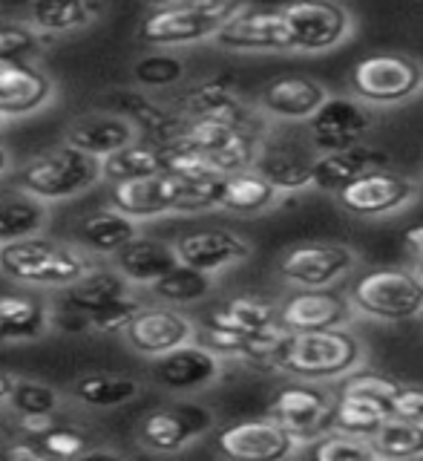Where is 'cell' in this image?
Wrapping results in <instances>:
<instances>
[{
	"label": "cell",
	"mask_w": 423,
	"mask_h": 461,
	"mask_svg": "<svg viewBox=\"0 0 423 461\" xmlns=\"http://www.w3.org/2000/svg\"><path fill=\"white\" fill-rule=\"evenodd\" d=\"M191 179L173 170H162L156 176L110 185V205L133 216L136 222H150L167 213H184Z\"/></svg>",
	"instance_id": "cell-13"
},
{
	"label": "cell",
	"mask_w": 423,
	"mask_h": 461,
	"mask_svg": "<svg viewBox=\"0 0 423 461\" xmlns=\"http://www.w3.org/2000/svg\"><path fill=\"white\" fill-rule=\"evenodd\" d=\"M355 268L357 251L340 242H297L276 263V274L294 288H331Z\"/></svg>",
	"instance_id": "cell-10"
},
{
	"label": "cell",
	"mask_w": 423,
	"mask_h": 461,
	"mask_svg": "<svg viewBox=\"0 0 423 461\" xmlns=\"http://www.w3.org/2000/svg\"><path fill=\"white\" fill-rule=\"evenodd\" d=\"M176 110L182 115H225V119H242V122H259L266 119L259 110H251L242 104V98L237 93V84L228 76H213L194 84L179 101Z\"/></svg>",
	"instance_id": "cell-29"
},
{
	"label": "cell",
	"mask_w": 423,
	"mask_h": 461,
	"mask_svg": "<svg viewBox=\"0 0 423 461\" xmlns=\"http://www.w3.org/2000/svg\"><path fill=\"white\" fill-rule=\"evenodd\" d=\"M0 458H4V444H0Z\"/></svg>",
	"instance_id": "cell-51"
},
{
	"label": "cell",
	"mask_w": 423,
	"mask_h": 461,
	"mask_svg": "<svg viewBox=\"0 0 423 461\" xmlns=\"http://www.w3.org/2000/svg\"><path fill=\"white\" fill-rule=\"evenodd\" d=\"M219 456L237 461H280L302 453V441L274 418H248L222 427L213 436Z\"/></svg>",
	"instance_id": "cell-11"
},
{
	"label": "cell",
	"mask_w": 423,
	"mask_h": 461,
	"mask_svg": "<svg viewBox=\"0 0 423 461\" xmlns=\"http://www.w3.org/2000/svg\"><path fill=\"white\" fill-rule=\"evenodd\" d=\"M98 182H104V176H101V158L72 148L67 141L26 158L14 170V187L47 202V205L76 199L86 191H93Z\"/></svg>",
	"instance_id": "cell-3"
},
{
	"label": "cell",
	"mask_w": 423,
	"mask_h": 461,
	"mask_svg": "<svg viewBox=\"0 0 423 461\" xmlns=\"http://www.w3.org/2000/svg\"><path fill=\"white\" fill-rule=\"evenodd\" d=\"M187 72L184 58H179L170 50H156L141 55L133 64V81L141 90H170L176 86Z\"/></svg>",
	"instance_id": "cell-40"
},
{
	"label": "cell",
	"mask_w": 423,
	"mask_h": 461,
	"mask_svg": "<svg viewBox=\"0 0 423 461\" xmlns=\"http://www.w3.org/2000/svg\"><path fill=\"white\" fill-rule=\"evenodd\" d=\"M40 447L50 453V458H86L95 447H93V436L86 429L76 427V424H58L50 432L38 436Z\"/></svg>",
	"instance_id": "cell-43"
},
{
	"label": "cell",
	"mask_w": 423,
	"mask_h": 461,
	"mask_svg": "<svg viewBox=\"0 0 423 461\" xmlns=\"http://www.w3.org/2000/svg\"><path fill=\"white\" fill-rule=\"evenodd\" d=\"M403 249H406V254H410L412 266L423 274V222H415V225L406 228Z\"/></svg>",
	"instance_id": "cell-46"
},
{
	"label": "cell",
	"mask_w": 423,
	"mask_h": 461,
	"mask_svg": "<svg viewBox=\"0 0 423 461\" xmlns=\"http://www.w3.org/2000/svg\"><path fill=\"white\" fill-rule=\"evenodd\" d=\"M395 403L398 401L366 395V393H338L334 415H331V429H343V432H352V436L372 438L377 427L398 412Z\"/></svg>",
	"instance_id": "cell-34"
},
{
	"label": "cell",
	"mask_w": 423,
	"mask_h": 461,
	"mask_svg": "<svg viewBox=\"0 0 423 461\" xmlns=\"http://www.w3.org/2000/svg\"><path fill=\"white\" fill-rule=\"evenodd\" d=\"M162 170H167L165 144L144 139V136L136 139L133 144H127V148L101 158V176L110 185L156 176V173H162Z\"/></svg>",
	"instance_id": "cell-33"
},
{
	"label": "cell",
	"mask_w": 423,
	"mask_h": 461,
	"mask_svg": "<svg viewBox=\"0 0 423 461\" xmlns=\"http://www.w3.org/2000/svg\"><path fill=\"white\" fill-rule=\"evenodd\" d=\"M216 277L205 274L191 266H173L165 277H158L153 285H148V292L158 303H170V306H191V303H202L213 294Z\"/></svg>",
	"instance_id": "cell-37"
},
{
	"label": "cell",
	"mask_w": 423,
	"mask_h": 461,
	"mask_svg": "<svg viewBox=\"0 0 423 461\" xmlns=\"http://www.w3.org/2000/svg\"><path fill=\"white\" fill-rule=\"evenodd\" d=\"M357 317L355 303L348 294L331 288H297L283 300L280 323L288 331H320V329H343Z\"/></svg>",
	"instance_id": "cell-20"
},
{
	"label": "cell",
	"mask_w": 423,
	"mask_h": 461,
	"mask_svg": "<svg viewBox=\"0 0 423 461\" xmlns=\"http://www.w3.org/2000/svg\"><path fill=\"white\" fill-rule=\"evenodd\" d=\"M302 453L317 461H374L377 458V450L369 438L352 436V432H343V429L323 432L320 438L305 444Z\"/></svg>",
	"instance_id": "cell-39"
},
{
	"label": "cell",
	"mask_w": 423,
	"mask_h": 461,
	"mask_svg": "<svg viewBox=\"0 0 423 461\" xmlns=\"http://www.w3.org/2000/svg\"><path fill=\"white\" fill-rule=\"evenodd\" d=\"M242 9L239 0H216V4H182L156 6L139 23V41L148 47H191V43L213 41L222 23Z\"/></svg>",
	"instance_id": "cell-5"
},
{
	"label": "cell",
	"mask_w": 423,
	"mask_h": 461,
	"mask_svg": "<svg viewBox=\"0 0 423 461\" xmlns=\"http://www.w3.org/2000/svg\"><path fill=\"white\" fill-rule=\"evenodd\" d=\"M173 245H176L179 263L213 274V277L233 266L248 263L254 254L251 240H245L242 234H237V230H230V228L187 230V234H182Z\"/></svg>",
	"instance_id": "cell-19"
},
{
	"label": "cell",
	"mask_w": 423,
	"mask_h": 461,
	"mask_svg": "<svg viewBox=\"0 0 423 461\" xmlns=\"http://www.w3.org/2000/svg\"><path fill=\"white\" fill-rule=\"evenodd\" d=\"M50 225V205L21 187L0 194V245L43 234Z\"/></svg>",
	"instance_id": "cell-35"
},
{
	"label": "cell",
	"mask_w": 423,
	"mask_h": 461,
	"mask_svg": "<svg viewBox=\"0 0 423 461\" xmlns=\"http://www.w3.org/2000/svg\"><path fill=\"white\" fill-rule=\"evenodd\" d=\"M47 50V35L32 23H0V61L32 64Z\"/></svg>",
	"instance_id": "cell-42"
},
{
	"label": "cell",
	"mask_w": 423,
	"mask_h": 461,
	"mask_svg": "<svg viewBox=\"0 0 423 461\" xmlns=\"http://www.w3.org/2000/svg\"><path fill=\"white\" fill-rule=\"evenodd\" d=\"M225 372V357H219L211 346L191 340L162 357L150 360V384L165 393L191 395L213 386Z\"/></svg>",
	"instance_id": "cell-16"
},
{
	"label": "cell",
	"mask_w": 423,
	"mask_h": 461,
	"mask_svg": "<svg viewBox=\"0 0 423 461\" xmlns=\"http://www.w3.org/2000/svg\"><path fill=\"white\" fill-rule=\"evenodd\" d=\"M133 288L136 285H130V280L112 263H95L81 280L61 288V297L58 300H61V306H67V309H76L81 314H93L98 309H104L107 303L130 294Z\"/></svg>",
	"instance_id": "cell-30"
},
{
	"label": "cell",
	"mask_w": 423,
	"mask_h": 461,
	"mask_svg": "<svg viewBox=\"0 0 423 461\" xmlns=\"http://www.w3.org/2000/svg\"><path fill=\"white\" fill-rule=\"evenodd\" d=\"M110 263L124 274L130 285L148 288L158 277H165L173 266H179V254H176V245L167 240L139 234L136 240H130L119 254H112Z\"/></svg>",
	"instance_id": "cell-26"
},
{
	"label": "cell",
	"mask_w": 423,
	"mask_h": 461,
	"mask_svg": "<svg viewBox=\"0 0 423 461\" xmlns=\"http://www.w3.org/2000/svg\"><path fill=\"white\" fill-rule=\"evenodd\" d=\"M334 401L338 398L328 395L320 384L297 378L294 384L276 389V395L268 403V415L294 432L302 444H309L331 429Z\"/></svg>",
	"instance_id": "cell-15"
},
{
	"label": "cell",
	"mask_w": 423,
	"mask_h": 461,
	"mask_svg": "<svg viewBox=\"0 0 423 461\" xmlns=\"http://www.w3.org/2000/svg\"><path fill=\"white\" fill-rule=\"evenodd\" d=\"M348 86L369 107L406 104L423 93V64L400 52H374L352 67Z\"/></svg>",
	"instance_id": "cell-6"
},
{
	"label": "cell",
	"mask_w": 423,
	"mask_h": 461,
	"mask_svg": "<svg viewBox=\"0 0 423 461\" xmlns=\"http://www.w3.org/2000/svg\"><path fill=\"white\" fill-rule=\"evenodd\" d=\"M348 300L357 314L381 323H406L423 314V274L415 266H377L355 277Z\"/></svg>",
	"instance_id": "cell-4"
},
{
	"label": "cell",
	"mask_w": 423,
	"mask_h": 461,
	"mask_svg": "<svg viewBox=\"0 0 423 461\" xmlns=\"http://www.w3.org/2000/svg\"><path fill=\"white\" fill-rule=\"evenodd\" d=\"M139 225L133 216L119 208H98L76 222V242L93 257H112L119 254L130 240L139 237Z\"/></svg>",
	"instance_id": "cell-28"
},
{
	"label": "cell",
	"mask_w": 423,
	"mask_h": 461,
	"mask_svg": "<svg viewBox=\"0 0 423 461\" xmlns=\"http://www.w3.org/2000/svg\"><path fill=\"white\" fill-rule=\"evenodd\" d=\"M90 0H32L29 4V23L43 35H69L90 26L95 18Z\"/></svg>",
	"instance_id": "cell-36"
},
{
	"label": "cell",
	"mask_w": 423,
	"mask_h": 461,
	"mask_svg": "<svg viewBox=\"0 0 423 461\" xmlns=\"http://www.w3.org/2000/svg\"><path fill=\"white\" fill-rule=\"evenodd\" d=\"M9 170H12V153L0 144V179H4Z\"/></svg>",
	"instance_id": "cell-48"
},
{
	"label": "cell",
	"mask_w": 423,
	"mask_h": 461,
	"mask_svg": "<svg viewBox=\"0 0 423 461\" xmlns=\"http://www.w3.org/2000/svg\"><path fill=\"white\" fill-rule=\"evenodd\" d=\"M389 162L392 158L386 150L372 148L366 141L355 144V148L320 153L311 167V187L314 191H323V194H338L346 185L360 179L363 173L377 170V167H389Z\"/></svg>",
	"instance_id": "cell-25"
},
{
	"label": "cell",
	"mask_w": 423,
	"mask_h": 461,
	"mask_svg": "<svg viewBox=\"0 0 423 461\" xmlns=\"http://www.w3.org/2000/svg\"><path fill=\"white\" fill-rule=\"evenodd\" d=\"M374 127V107L357 95H328L320 110L305 122V133H309L317 153L355 148V144L366 141V136Z\"/></svg>",
	"instance_id": "cell-12"
},
{
	"label": "cell",
	"mask_w": 423,
	"mask_h": 461,
	"mask_svg": "<svg viewBox=\"0 0 423 461\" xmlns=\"http://www.w3.org/2000/svg\"><path fill=\"white\" fill-rule=\"evenodd\" d=\"M141 309H144V300L136 294V288H133L130 294L107 303L104 309L93 312L90 314V331H95V335H122L124 338L127 326L133 323V317Z\"/></svg>",
	"instance_id": "cell-44"
},
{
	"label": "cell",
	"mask_w": 423,
	"mask_h": 461,
	"mask_svg": "<svg viewBox=\"0 0 423 461\" xmlns=\"http://www.w3.org/2000/svg\"><path fill=\"white\" fill-rule=\"evenodd\" d=\"M331 93L326 84H320L311 76H280L271 78L256 95V110L274 122H309L311 115L320 110V104Z\"/></svg>",
	"instance_id": "cell-21"
},
{
	"label": "cell",
	"mask_w": 423,
	"mask_h": 461,
	"mask_svg": "<svg viewBox=\"0 0 423 461\" xmlns=\"http://www.w3.org/2000/svg\"><path fill=\"white\" fill-rule=\"evenodd\" d=\"M55 329V306L38 294H0V346H23Z\"/></svg>",
	"instance_id": "cell-24"
},
{
	"label": "cell",
	"mask_w": 423,
	"mask_h": 461,
	"mask_svg": "<svg viewBox=\"0 0 423 461\" xmlns=\"http://www.w3.org/2000/svg\"><path fill=\"white\" fill-rule=\"evenodd\" d=\"M156 6H182V4H216V0H153Z\"/></svg>",
	"instance_id": "cell-49"
},
{
	"label": "cell",
	"mask_w": 423,
	"mask_h": 461,
	"mask_svg": "<svg viewBox=\"0 0 423 461\" xmlns=\"http://www.w3.org/2000/svg\"><path fill=\"white\" fill-rule=\"evenodd\" d=\"M202 326L237 331V335H271V331H283L280 323V306H274L266 297L239 294L225 303L213 306Z\"/></svg>",
	"instance_id": "cell-27"
},
{
	"label": "cell",
	"mask_w": 423,
	"mask_h": 461,
	"mask_svg": "<svg viewBox=\"0 0 423 461\" xmlns=\"http://www.w3.org/2000/svg\"><path fill=\"white\" fill-rule=\"evenodd\" d=\"M196 335H199V323L191 314H184L179 306L156 300V303H144V309L127 326L124 340L136 355L153 360L196 340Z\"/></svg>",
	"instance_id": "cell-14"
},
{
	"label": "cell",
	"mask_w": 423,
	"mask_h": 461,
	"mask_svg": "<svg viewBox=\"0 0 423 461\" xmlns=\"http://www.w3.org/2000/svg\"><path fill=\"white\" fill-rule=\"evenodd\" d=\"M377 450V458L400 461V458H423V421L406 415H392L377 427L369 438Z\"/></svg>",
	"instance_id": "cell-38"
},
{
	"label": "cell",
	"mask_w": 423,
	"mask_h": 461,
	"mask_svg": "<svg viewBox=\"0 0 423 461\" xmlns=\"http://www.w3.org/2000/svg\"><path fill=\"white\" fill-rule=\"evenodd\" d=\"M55 98V81L35 64H0V115L23 119Z\"/></svg>",
	"instance_id": "cell-23"
},
{
	"label": "cell",
	"mask_w": 423,
	"mask_h": 461,
	"mask_svg": "<svg viewBox=\"0 0 423 461\" xmlns=\"http://www.w3.org/2000/svg\"><path fill=\"white\" fill-rule=\"evenodd\" d=\"M283 18L288 23L294 52H328L338 50L355 32V18L338 0H294L285 4Z\"/></svg>",
	"instance_id": "cell-8"
},
{
	"label": "cell",
	"mask_w": 423,
	"mask_h": 461,
	"mask_svg": "<svg viewBox=\"0 0 423 461\" xmlns=\"http://www.w3.org/2000/svg\"><path fill=\"white\" fill-rule=\"evenodd\" d=\"M4 122H6V115H0V127H4Z\"/></svg>",
	"instance_id": "cell-50"
},
{
	"label": "cell",
	"mask_w": 423,
	"mask_h": 461,
	"mask_svg": "<svg viewBox=\"0 0 423 461\" xmlns=\"http://www.w3.org/2000/svg\"><path fill=\"white\" fill-rule=\"evenodd\" d=\"M136 139H141L139 127L130 122L127 115L115 110H93V113L78 115V119L67 127V136H64L67 144L95 158H104L115 150H122L127 144H133Z\"/></svg>",
	"instance_id": "cell-22"
},
{
	"label": "cell",
	"mask_w": 423,
	"mask_h": 461,
	"mask_svg": "<svg viewBox=\"0 0 423 461\" xmlns=\"http://www.w3.org/2000/svg\"><path fill=\"white\" fill-rule=\"evenodd\" d=\"M285 194L276 187L266 173L256 167H245L237 173H228L222 182V199L219 211H230L239 216H254L262 211H271Z\"/></svg>",
	"instance_id": "cell-32"
},
{
	"label": "cell",
	"mask_w": 423,
	"mask_h": 461,
	"mask_svg": "<svg viewBox=\"0 0 423 461\" xmlns=\"http://www.w3.org/2000/svg\"><path fill=\"white\" fill-rule=\"evenodd\" d=\"M420 194V185L392 167H377L338 191V205L357 220H381V216L410 208Z\"/></svg>",
	"instance_id": "cell-9"
},
{
	"label": "cell",
	"mask_w": 423,
	"mask_h": 461,
	"mask_svg": "<svg viewBox=\"0 0 423 461\" xmlns=\"http://www.w3.org/2000/svg\"><path fill=\"white\" fill-rule=\"evenodd\" d=\"M366 343L352 329H320V331H291L283 343L280 369L300 381H343L346 375L363 366Z\"/></svg>",
	"instance_id": "cell-2"
},
{
	"label": "cell",
	"mask_w": 423,
	"mask_h": 461,
	"mask_svg": "<svg viewBox=\"0 0 423 461\" xmlns=\"http://www.w3.org/2000/svg\"><path fill=\"white\" fill-rule=\"evenodd\" d=\"M4 458H14V461H23V458H26V461H47L50 453L43 450L38 438L18 432L14 438H6V441H4Z\"/></svg>",
	"instance_id": "cell-45"
},
{
	"label": "cell",
	"mask_w": 423,
	"mask_h": 461,
	"mask_svg": "<svg viewBox=\"0 0 423 461\" xmlns=\"http://www.w3.org/2000/svg\"><path fill=\"white\" fill-rule=\"evenodd\" d=\"M6 407L12 415H47V412L64 410V393L47 381L18 378L9 401H6Z\"/></svg>",
	"instance_id": "cell-41"
},
{
	"label": "cell",
	"mask_w": 423,
	"mask_h": 461,
	"mask_svg": "<svg viewBox=\"0 0 423 461\" xmlns=\"http://www.w3.org/2000/svg\"><path fill=\"white\" fill-rule=\"evenodd\" d=\"M317 156L320 153L309 136H305V141H297V136L291 133H271V130H266L254 167L266 173L283 194H291L311 187V167Z\"/></svg>",
	"instance_id": "cell-18"
},
{
	"label": "cell",
	"mask_w": 423,
	"mask_h": 461,
	"mask_svg": "<svg viewBox=\"0 0 423 461\" xmlns=\"http://www.w3.org/2000/svg\"><path fill=\"white\" fill-rule=\"evenodd\" d=\"M216 427V415L205 403L170 401L150 410L136 427V441L153 456H173L205 438Z\"/></svg>",
	"instance_id": "cell-7"
},
{
	"label": "cell",
	"mask_w": 423,
	"mask_h": 461,
	"mask_svg": "<svg viewBox=\"0 0 423 461\" xmlns=\"http://www.w3.org/2000/svg\"><path fill=\"white\" fill-rule=\"evenodd\" d=\"M93 266V254L84 251L78 242H61L43 234L0 245V274L29 288L61 292V288L81 280Z\"/></svg>",
	"instance_id": "cell-1"
},
{
	"label": "cell",
	"mask_w": 423,
	"mask_h": 461,
	"mask_svg": "<svg viewBox=\"0 0 423 461\" xmlns=\"http://www.w3.org/2000/svg\"><path fill=\"white\" fill-rule=\"evenodd\" d=\"M0 64H4V61H0Z\"/></svg>",
	"instance_id": "cell-52"
},
{
	"label": "cell",
	"mask_w": 423,
	"mask_h": 461,
	"mask_svg": "<svg viewBox=\"0 0 423 461\" xmlns=\"http://www.w3.org/2000/svg\"><path fill=\"white\" fill-rule=\"evenodd\" d=\"M144 393V381L124 372H86L72 381L69 398L84 410H119Z\"/></svg>",
	"instance_id": "cell-31"
},
{
	"label": "cell",
	"mask_w": 423,
	"mask_h": 461,
	"mask_svg": "<svg viewBox=\"0 0 423 461\" xmlns=\"http://www.w3.org/2000/svg\"><path fill=\"white\" fill-rule=\"evenodd\" d=\"M14 381H18V375L9 369H0V407H6V401L14 389Z\"/></svg>",
	"instance_id": "cell-47"
},
{
	"label": "cell",
	"mask_w": 423,
	"mask_h": 461,
	"mask_svg": "<svg viewBox=\"0 0 423 461\" xmlns=\"http://www.w3.org/2000/svg\"><path fill=\"white\" fill-rule=\"evenodd\" d=\"M213 43L228 52H294L283 9L242 6L222 23Z\"/></svg>",
	"instance_id": "cell-17"
}]
</instances>
